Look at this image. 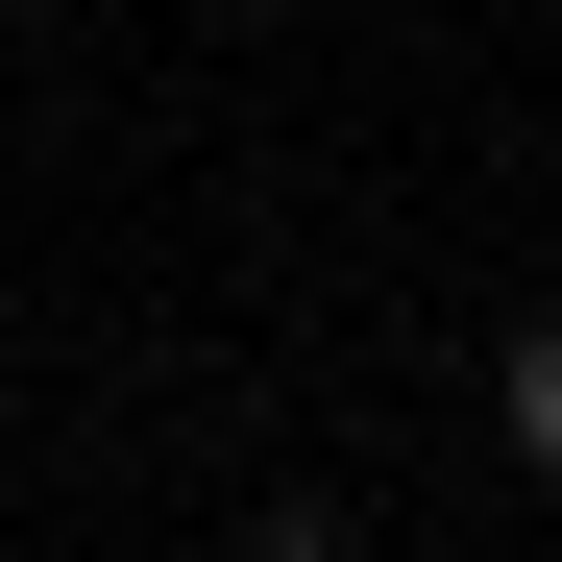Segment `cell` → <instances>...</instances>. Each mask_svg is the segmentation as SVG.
<instances>
[{
  "mask_svg": "<svg viewBox=\"0 0 562 562\" xmlns=\"http://www.w3.org/2000/svg\"><path fill=\"white\" fill-rule=\"evenodd\" d=\"M0 25H49V0H0Z\"/></svg>",
  "mask_w": 562,
  "mask_h": 562,
  "instance_id": "3",
  "label": "cell"
},
{
  "mask_svg": "<svg viewBox=\"0 0 562 562\" xmlns=\"http://www.w3.org/2000/svg\"><path fill=\"white\" fill-rule=\"evenodd\" d=\"M245 562H367V538L342 514H245Z\"/></svg>",
  "mask_w": 562,
  "mask_h": 562,
  "instance_id": "2",
  "label": "cell"
},
{
  "mask_svg": "<svg viewBox=\"0 0 562 562\" xmlns=\"http://www.w3.org/2000/svg\"><path fill=\"white\" fill-rule=\"evenodd\" d=\"M490 440L562 490V318H514V342H490Z\"/></svg>",
  "mask_w": 562,
  "mask_h": 562,
  "instance_id": "1",
  "label": "cell"
}]
</instances>
